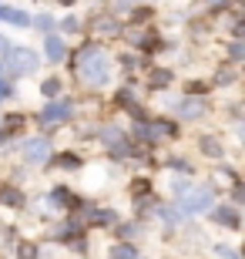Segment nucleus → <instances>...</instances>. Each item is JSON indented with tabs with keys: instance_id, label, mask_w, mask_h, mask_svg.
Instances as JSON below:
<instances>
[{
	"instance_id": "nucleus-13",
	"label": "nucleus",
	"mask_w": 245,
	"mask_h": 259,
	"mask_svg": "<svg viewBox=\"0 0 245 259\" xmlns=\"http://www.w3.org/2000/svg\"><path fill=\"white\" fill-rule=\"evenodd\" d=\"M40 91H44V95H47V98H57V91H61V81H57V77H47Z\"/></svg>"
},
{
	"instance_id": "nucleus-22",
	"label": "nucleus",
	"mask_w": 245,
	"mask_h": 259,
	"mask_svg": "<svg viewBox=\"0 0 245 259\" xmlns=\"http://www.w3.org/2000/svg\"><path fill=\"white\" fill-rule=\"evenodd\" d=\"M61 4H74V0H61Z\"/></svg>"
},
{
	"instance_id": "nucleus-8",
	"label": "nucleus",
	"mask_w": 245,
	"mask_h": 259,
	"mask_svg": "<svg viewBox=\"0 0 245 259\" xmlns=\"http://www.w3.org/2000/svg\"><path fill=\"white\" fill-rule=\"evenodd\" d=\"M0 17L10 20V24H17V27H27V24H30L27 14H20V10H14V7H0Z\"/></svg>"
},
{
	"instance_id": "nucleus-5",
	"label": "nucleus",
	"mask_w": 245,
	"mask_h": 259,
	"mask_svg": "<svg viewBox=\"0 0 245 259\" xmlns=\"http://www.w3.org/2000/svg\"><path fill=\"white\" fill-rule=\"evenodd\" d=\"M212 205V189H195V192L185 199V209H191V212H202V209H208Z\"/></svg>"
},
{
	"instance_id": "nucleus-11",
	"label": "nucleus",
	"mask_w": 245,
	"mask_h": 259,
	"mask_svg": "<svg viewBox=\"0 0 245 259\" xmlns=\"http://www.w3.org/2000/svg\"><path fill=\"white\" fill-rule=\"evenodd\" d=\"M51 202H54V205H74V195L67 192V189H54Z\"/></svg>"
},
{
	"instance_id": "nucleus-21",
	"label": "nucleus",
	"mask_w": 245,
	"mask_h": 259,
	"mask_svg": "<svg viewBox=\"0 0 245 259\" xmlns=\"http://www.w3.org/2000/svg\"><path fill=\"white\" fill-rule=\"evenodd\" d=\"M10 95V84H7V81H0V98H7Z\"/></svg>"
},
{
	"instance_id": "nucleus-23",
	"label": "nucleus",
	"mask_w": 245,
	"mask_h": 259,
	"mask_svg": "<svg viewBox=\"0 0 245 259\" xmlns=\"http://www.w3.org/2000/svg\"><path fill=\"white\" fill-rule=\"evenodd\" d=\"M0 71H4V67H0Z\"/></svg>"
},
{
	"instance_id": "nucleus-2",
	"label": "nucleus",
	"mask_w": 245,
	"mask_h": 259,
	"mask_svg": "<svg viewBox=\"0 0 245 259\" xmlns=\"http://www.w3.org/2000/svg\"><path fill=\"white\" fill-rule=\"evenodd\" d=\"M4 64L14 71V74H30L34 67H37V54L34 51H27V48H17V51H10L7 54V61Z\"/></svg>"
},
{
	"instance_id": "nucleus-20",
	"label": "nucleus",
	"mask_w": 245,
	"mask_h": 259,
	"mask_svg": "<svg viewBox=\"0 0 245 259\" xmlns=\"http://www.w3.org/2000/svg\"><path fill=\"white\" fill-rule=\"evenodd\" d=\"M61 27H64V30H77V20H74V17H67L64 24H61Z\"/></svg>"
},
{
	"instance_id": "nucleus-6",
	"label": "nucleus",
	"mask_w": 245,
	"mask_h": 259,
	"mask_svg": "<svg viewBox=\"0 0 245 259\" xmlns=\"http://www.w3.org/2000/svg\"><path fill=\"white\" fill-rule=\"evenodd\" d=\"M24 152H27L30 162H44V158L51 155V145L44 142V138H34V142H27V148H24Z\"/></svg>"
},
{
	"instance_id": "nucleus-15",
	"label": "nucleus",
	"mask_w": 245,
	"mask_h": 259,
	"mask_svg": "<svg viewBox=\"0 0 245 259\" xmlns=\"http://www.w3.org/2000/svg\"><path fill=\"white\" fill-rule=\"evenodd\" d=\"M202 152L205 155H222V145H218L215 138H205V142H202Z\"/></svg>"
},
{
	"instance_id": "nucleus-14",
	"label": "nucleus",
	"mask_w": 245,
	"mask_h": 259,
	"mask_svg": "<svg viewBox=\"0 0 245 259\" xmlns=\"http://www.w3.org/2000/svg\"><path fill=\"white\" fill-rule=\"evenodd\" d=\"M111 259H134V249H131V246H114Z\"/></svg>"
},
{
	"instance_id": "nucleus-16",
	"label": "nucleus",
	"mask_w": 245,
	"mask_h": 259,
	"mask_svg": "<svg viewBox=\"0 0 245 259\" xmlns=\"http://www.w3.org/2000/svg\"><path fill=\"white\" fill-rule=\"evenodd\" d=\"M0 199L10 202V205H20V202H24V199H20V192H14V189H4V192H0Z\"/></svg>"
},
{
	"instance_id": "nucleus-1",
	"label": "nucleus",
	"mask_w": 245,
	"mask_h": 259,
	"mask_svg": "<svg viewBox=\"0 0 245 259\" xmlns=\"http://www.w3.org/2000/svg\"><path fill=\"white\" fill-rule=\"evenodd\" d=\"M77 74L84 84H104L108 74H111V64H108V54H104L97 44H87V48L77 51Z\"/></svg>"
},
{
	"instance_id": "nucleus-4",
	"label": "nucleus",
	"mask_w": 245,
	"mask_h": 259,
	"mask_svg": "<svg viewBox=\"0 0 245 259\" xmlns=\"http://www.w3.org/2000/svg\"><path fill=\"white\" fill-rule=\"evenodd\" d=\"M91 34H94V37H118V34H121V24L114 17H94L91 20Z\"/></svg>"
},
{
	"instance_id": "nucleus-3",
	"label": "nucleus",
	"mask_w": 245,
	"mask_h": 259,
	"mask_svg": "<svg viewBox=\"0 0 245 259\" xmlns=\"http://www.w3.org/2000/svg\"><path fill=\"white\" fill-rule=\"evenodd\" d=\"M67 118H71V101H57V105H47V108H44L40 121H44V125H64Z\"/></svg>"
},
{
	"instance_id": "nucleus-19",
	"label": "nucleus",
	"mask_w": 245,
	"mask_h": 259,
	"mask_svg": "<svg viewBox=\"0 0 245 259\" xmlns=\"http://www.w3.org/2000/svg\"><path fill=\"white\" fill-rule=\"evenodd\" d=\"M188 95H205V84H188Z\"/></svg>"
},
{
	"instance_id": "nucleus-9",
	"label": "nucleus",
	"mask_w": 245,
	"mask_h": 259,
	"mask_svg": "<svg viewBox=\"0 0 245 259\" xmlns=\"http://www.w3.org/2000/svg\"><path fill=\"white\" fill-rule=\"evenodd\" d=\"M64 54H67L64 40L57 37V34H54V37H47V58H51V61H61V58H64Z\"/></svg>"
},
{
	"instance_id": "nucleus-17",
	"label": "nucleus",
	"mask_w": 245,
	"mask_h": 259,
	"mask_svg": "<svg viewBox=\"0 0 245 259\" xmlns=\"http://www.w3.org/2000/svg\"><path fill=\"white\" fill-rule=\"evenodd\" d=\"M57 165H64V168H77V165H81V158H77V155H61V158H57Z\"/></svg>"
},
{
	"instance_id": "nucleus-10",
	"label": "nucleus",
	"mask_w": 245,
	"mask_h": 259,
	"mask_svg": "<svg viewBox=\"0 0 245 259\" xmlns=\"http://www.w3.org/2000/svg\"><path fill=\"white\" fill-rule=\"evenodd\" d=\"M198 115H205V105H202V101H185V105H181V118H198Z\"/></svg>"
},
{
	"instance_id": "nucleus-18",
	"label": "nucleus",
	"mask_w": 245,
	"mask_h": 259,
	"mask_svg": "<svg viewBox=\"0 0 245 259\" xmlns=\"http://www.w3.org/2000/svg\"><path fill=\"white\" fill-rule=\"evenodd\" d=\"M20 259H37V249L34 246H20Z\"/></svg>"
},
{
	"instance_id": "nucleus-7",
	"label": "nucleus",
	"mask_w": 245,
	"mask_h": 259,
	"mask_svg": "<svg viewBox=\"0 0 245 259\" xmlns=\"http://www.w3.org/2000/svg\"><path fill=\"white\" fill-rule=\"evenodd\" d=\"M215 219H218V222H225L228 229H238V212H235V209H228V205H218V209H215Z\"/></svg>"
},
{
	"instance_id": "nucleus-12",
	"label": "nucleus",
	"mask_w": 245,
	"mask_h": 259,
	"mask_svg": "<svg viewBox=\"0 0 245 259\" xmlns=\"http://www.w3.org/2000/svg\"><path fill=\"white\" fill-rule=\"evenodd\" d=\"M168 81H171L168 71H155V74H151V88H168Z\"/></svg>"
}]
</instances>
